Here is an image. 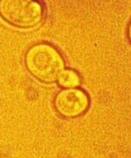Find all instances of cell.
<instances>
[{
  "mask_svg": "<svg viewBox=\"0 0 131 158\" xmlns=\"http://www.w3.org/2000/svg\"><path fill=\"white\" fill-rule=\"evenodd\" d=\"M28 72L45 84L58 81L65 70L63 57L57 49L48 44H38L28 49L25 55Z\"/></svg>",
  "mask_w": 131,
  "mask_h": 158,
  "instance_id": "cell-1",
  "label": "cell"
},
{
  "mask_svg": "<svg viewBox=\"0 0 131 158\" xmlns=\"http://www.w3.org/2000/svg\"><path fill=\"white\" fill-rule=\"evenodd\" d=\"M43 15V7L39 2L32 0L0 1L1 17L16 27H34L42 22Z\"/></svg>",
  "mask_w": 131,
  "mask_h": 158,
  "instance_id": "cell-2",
  "label": "cell"
},
{
  "mask_svg": "<svg viewBox=\"0 0 131 158\" xmlns=\"http://www.w3.org/2000/svg\"><path fill=\"white\" fill-rule=\"evenodd\" d=\"M89 105L88 95L77 88L64 89L57 94L54 106L58 113L65 118H75L83 114Z\"/></svg>",
  "mask_w": 131,
  "mask_h": 158,
  "instance_id": "cell-3",
  "label": "cell"
},
{
  "mask_svg": "<svg viewBox=\"0 0 131 158\" xmlns=\"http://www.w3.org/2000/svg\"><path fill=\"white\" fill-rule=\"evenodd\" d=\"M57 81L63 88L70 89L75 88L78 86L81 83V80L78 73L76 72L73 69H68L63 71Z\"/></svg>",
  "mask_w": 131,
  "mask_h": 158,
  "instance_id": "cell-4",
  "label": "cell"
}]
</instances>
